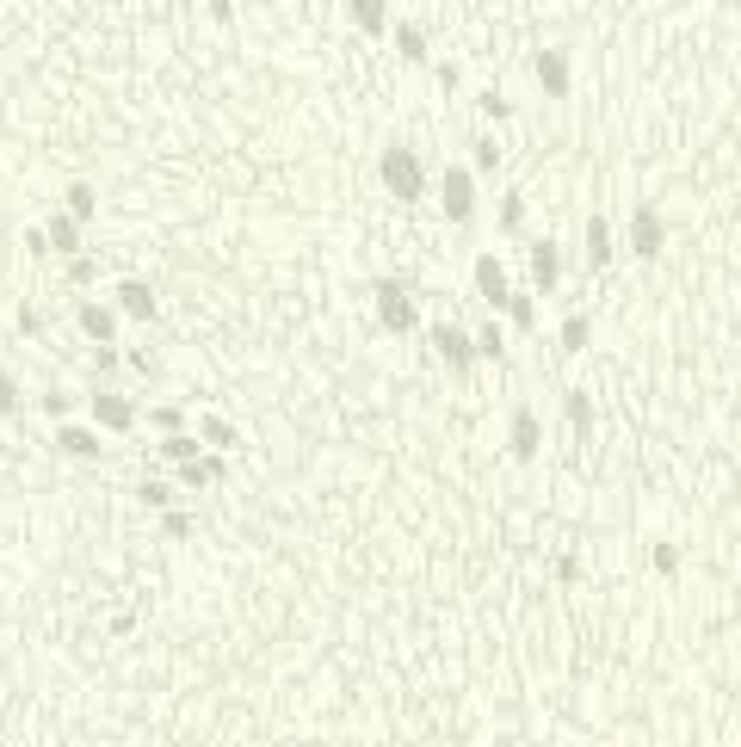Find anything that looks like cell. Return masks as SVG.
<instances>
[{
  "instance_id": "obj_1",
  "label": "cell",
  "mask_w": 741,
  "mask_h": 747,
  "mask_svg": "<svg viewBox=\"0 0 741 747\" xmlns=\"http://www.w3.org/2000/svg\"><path fill=\"white\" fill-rule=\"evenodd\" d=\"M377 180L396 204H420V192L439 186V180H427V167H420V155L408 149V142H390V149L377 155Z\"/></svg>"
},
{
  "instance_id": "obj_2",
  "label": "cell",
  "mask_w": 741,
  "mask_h": 747,
  "mask_svg": "<svg viewBox=\"0 0 741 747\" xmlns=\"http://www.w3.org/2000/svg\"><path fill=\"white\" fill-rule=\"evenodd\" d=\"M371 322L383 334H414L420 328V309H414L402 278H371Z\"/></svg>"
},
{
  "instance_id": "obj_3",
  "label": "cell",
  "mask_w": 741,
  "mask_h": 747,
  "mask_svg": "<svg viewBox=\"0 0 741 747\" xmlns=\"http://www.w3.org/2000/svg\"><path fill=\"white\" fill-rule=\"evenodd\" d=\"M476 167H464V161H451L445 173H439V210H445V223H476Z\"/></svg>"
},
{
  "instance_id": "obj_4",
  "label": "cell",
  "mask_w": 741,
  "mask_h": 747,
  "mask_svg": "<svg viewBox=\"0 0 741 747\" xmlns=\"http://www.w3.org/2000/svg\"><path fill=\"white\" fill-rule=\"evenodd\" d=\"M427 334H433V352H439V365H445L451 377H470V371H476L482 352H476V334H470L464 322H433Z\"/></svg>"
},
{
  "instance_id": "obj_5",
  "label": "cell",
  "mask_w": 741,
  "mask_h": 747,
  "mask_svg": "<svg viewBox=\"0 0 741 747\" xmlns=\"http://www.w3.org/2000/svg\"><path fill=\"white\" fill-rule=\"evenodd\" d=\"M87 420L99 426V433H130V426H143L149 414L136 408L124 389H93V402H87Z\"/></svg>"
},
{
  "instance_id": "obj_6",
  "label": "cell",
  "mask_w": 741,
  "mask_h": 747,
  "mask_svg": "<svg viewBox=\"0 0 741 747\" xmlns=\"http://www.w3.org/2000/svg\"><path fill=\"white\" fill-rule=\"evenodd\" d=\"M624 241H630V254H637L643 266H655V260L667 254V223H661V210H655V204H637V210H630Z\"/></svg>"
},
{
  "instance_id": "obj_7",
  "label": "cell",
  "mask_w": 741,
  "mask_h": 747,
  "mask_svg": "<svg viewBox=\"0 0 741 747\" xmlns=\"http://www.w3.org/2000/svg\"><path fill=\"white\" fill-rule=\"evenodd\" d=\"M470 278H476V297H482L488 309H501V315H507V303L519 297V284H513V272H507V260H501V254H476Z\"/></svg>"
},
{
  "instance_id": "obj_8",
  "label": "cell",
  "mask_w": 741,
  "mask_h": 747,
  "mask_svg": "<svg viewBox=\"0 0 741 747\" xmlns=\"http://www.w3.org/2000/svg\"><path fill=\"white\" fill-rule=\"evenodd\" d=\"M112 303H118L124 322H136V328L161 322V297H155V284H149V278H118V284H112Z\"/></svg>"
},
{
  "instance_id": "obj_9",
  "label": "cell",
  "mask_w": 741,
  "mask_h": 747,
  "mask_svg": "<svg viewBox=\"0 0 741 747\" xmlns=\"http://www.w3.org/2000/svg\"><path fill=\"white\" fill-rule=\"evenodd\" d=\"M532 81H538L544 99H569V81H575L569 50H562V44H544V50L532 56Z\"/></svg>"
},
{
  "instance_id": "obj_10",
  "label": "cell",
  "mask_w": 741,
  "mask_h": 747,
  "mask_svg": "<svg viewBox=\"0 0 741 747\" xmlns=\"http://www.w3.org/2000/svg\"><path fill=\"white\" fill-rule=\"evenodd\" d=\"M75 328L87 346H118L124 315H118V303H75Z\"/></svg>"
},
{
  "instance_id": "obj_11",
  "label": "cell",
  "mask_w": 741,
  "mask_h": 747,
  "mask_svg": "<svg viewBox=\"0 0 741 747\" xmlns=\"http://www.w3.org/2000/svg\"><path fill=\"white\" fill-rule=\"evenodd\" d=\"M538 445H544V420L532 408H513V420H507V457H513V464H532Z\"/></svg>"
},
{
  "instance_id": "obj_12",
  "label": "cell",
  "mask_w": 741,
  "mask_h": 747,
  "mask_svg": "<svg viewBox=\"0 0 741 747\" xmlns=\"http://www.w3.org/2000/svg\"><path fill=\"white\" fill-rule=\"evenodd\" d=\"M56 451H62V457H75V464H99L105 439H99V426H93V420H68V426H56Z\"/></svg>"
},
{
  "instance_id": "obj_13",
  "label": "cell",
  "mask_w": 741,
  "mask_h": 747,
  "mask_svg": "<svg viewBox=\"0 0 741 747\" xmlns=\"http://www.w3.org/2000/svg\"><path fill=\"white\" fill-rule=\"evenodd\" d=\"M44 235H50V254H62V260H81L87 254V223H75L68 210H50Z\"/></svg>"
},
{
  "instance_id": "obj_14",
  "label": "cell",
  "mask_w": 741,
  "mask_h": 747,
  "mask_svg": "<svg viewBox=\"0 0 741 747\" xmlns=\"http://www.w3.org/2000/svg\"><path fill=\"white\" fill-rule=\"evenodd\" d=\"M562 284V241L556 235H532V291H556Z\"/></svg>"
},
{
  "instance_id": "obj_15",
  "label": "cell",
  "mask_w": 741,
  "mask_h": 747,
  "mask_svg": "<svg viewBox=\"0 0 741 747\" xmlns=\"http://www.w3.org/2000/svg\"><path fill=\"white\" fill-rule=\"evenodd\" d=\"M581 254H587V266H593V272H606V266H612L618 235H612V223H606V217H587V223H581Z\"/></svg>"
},
{
  "instance_id": "obj_16",
  "label": "cell",
  "mask_w": 741,
  "mask_h": 747,
  "mask_svg": "<svg viewBox=\"0 0 741 747\" xmlns=\"http://www.w3.org/2000/svg\"><path fill=\"white\" fill-rule=\"evenodd\" d=\"M124 346H93V359H87V377H93V389H118V377H124Z\"/></svg>"
},
{
  "instance_id": "obj_17",
  "label": "cell",
  "mask_w": 741,
  "mask_h": 747,
  "mask_svg": "<svg viewBox=\"0 0 741 747\" xmlns=\"http://www.w3.org/2000/svg\"><path fill=\"white\" fill-rule=\"evenodd\" d=\"M136 501H143L149 513H173V507H180V482H173V476H143V482H136Z\"/></svg>"
},
{
  "instance_id": "obj_18",
  "label": "cell",
  "mask_w": 741,
  "mask_h": 747,
  "mask_svg": "<svg viewBox=\"0 0 741 747\" xmlns=\"http://www.w3.org/2000/svg\"><path fill=\"white\" fill-rule=\"evenodd\" d=\"M198 439H204V451H235L241 445V426L235 420H223V414H198Z\"/></svg>"
},
{
  "instance_id": "obj_19",
  "label": "cell",
  "mask_w": 741,
  "mask_h": 747,
  "mask_svg": "<svg viewBox=\"0 0 741 747\" xmlns=\"http://www.w3.org/2000/svg\"><path fill=\"white\" fill-rule=\"evenodd\" d=\"M352 25L359 31H371V38H396V19H390V7H383V0H352Z\"/></svg>"
},
{
  "instance_id": "obj_20",
  "label": "cell",
  "mask_w": 741,
  "mask_h": 747,
  "mask_svg": "<svg viewBox=\"0 0 741 747\" xmlns=\"http://www.w3.org/2000/svg\"><path fill=\"white\" fill-rule=\"evenodd\" d=\"M390 44H396L402 62H427V56H433V38L420 31V19H396V38H390Z\"/></svg>"
},
{
  "instance_id": "obj_21",
  "label": "cell",
  "mask_w": 741,
  "mask_h": 747,
  "mask_svg": "<svg viewBox=\"0 0 741 747\" xmlns=\"http://www.w3.org/2000/svg\"><path fill=\"white\" fill-rule=\"evenodd\" d=\"M161 457H167L173 470H186V464H198V457H210V451H204L198 426H192V433H173V439H161Z\"/></svg>"
},
{
  "instance_id": "obj_22",
  "label": "cell",
  "mask_w": 741,
  "mask_h": 747,
  "mask_svg": "<svg viewBox=\"0 0 741 747\" xmlns=\"http://www.w3.org/2000/svg\"><path fill=\"white\" fill-rule=\"evenodd\" d=\"M587 340H593V322H587L581 309H575V315H562V322H556V346H562V352H587Z\"/></svg>"
},
{
  "instance_id": "obj_23",
  "label": "cell",
  "mask_w": 741,
  "mask_h": 747,
  "mask_svg": "<svg viewBox=\"0 0 741 747\" xmlns=\"http://www.w3.org/2000/svg\"><path fill=\"white\" fill-rule=\"evenodd\" d=\"M494 229H501V235H519V229H525V192H519V186H507V192H501V210H494Z\"/></svg>"
},
{
  "instance_id": "obj_24",
  "label": "cell",
  "mask_w": 741,
  "mask_h": 747,
  "mask_svg": "<svg viewBox=\"0 0 741 747\" xmlns=\"http://www.w3.org/2000/svg\"><path fill=\"white\" fill-rule=\"evenodd\" d=\"M562 420H569L575 433H587V426H593V396H587L581 383H575V389H562Z\"/></svg>"
},
{
  "instance_id": "obj_25",
  "label": "cell",
  "mask_w": 741,
  "mask_h": 747,
  "mask_svg": "<svg viewBox=\"0 0 741 747\" xmlns=\"http://www.w3.org/2000/svg\"><path fill=\"white\" fill-rule=\"evenodd\" d=\"M62 210H68L75 223H93V210H99L93 186H87V180H68V192H62Z\"/></svg>"
},
{
  "instance_id": "obj_26",
  "label": "cell",
  "mask_w": 741,
  "mask_h": 747,
  "mask_svg": "<svg viewBox=\"0 0 741 747\" xmlns=\"http://www.w3.org/2000/svg\"><path fill=\"white\" fill-rule=\"evenodd\" d=\"M507 328H519V334H538V291H519V297L507 303Z\"/></svg>"
},
{
  "instance_id": "obj_27",
  "label": "cell",
  "mask_w": 741,
  "mask_h": 747,
  "mask_svg": "<svg viewBox=\"0 0 741 747\" xmlns=\"http://www.w3.org/2000/svg\"><path fill=\"white\" fill-rule=\"evenodd\" d=\"M476 352L482 359H507V322H476Z\"/></svg>"
},
{
  "instance_id": "obj_28",
  "label": "cell",
  "mask_w": 741,
  "mask_h": 747,
  "mask_svg": "<svg viewBox=\"0 0 741 747\" xmlns=\"http://www.w3.org/2000/svg\"><path fill=\"white\" fill-rule=\"evenodd\" d=\"M149 426H161V439H173V433H192L198 420H186V408L173 402V408H149Z\"/></svg>"
},
{
  "instance_id": "obj_29",
  "label": "cell",
  "mask_w": 741,
  "mask_h": 747,
  "mask_svg": "<svg viewBox=\"0 0 741 747\" xmlns=\"http://www.w3.org/2000/svg\"><path fill=\"white\" fill-rule=\"evenodd\" d=\"M93 278H99V260H93V254H81V260H62V284H68V291H87Z\"/></svg>"
},
{
  "instance_id": "obj_30",
  "label": "cell",
  "mask_w": 741,
  "mask_h": 747,
  "mask_svg": "<svg viewBox=\"0 0 741 747\" xmlns=\"http://www.w3.org/2000/svg\"><path fill=\"white\" fill-rule=\"evenodd\" d=\"M44 414H50L56 426H68V420H75V396H68L62 383H50V389H44Z\"/></svg>"
},
{
  "instance_id": "obj_31",
  "label": "cell",
  "mask_w": 741,
  "mask_h": 747,
  "mask_svg": "<svg viewBox=\"0 0 741 747\" xmlns=\"http://www.w3.org/2000/svg\"><path fill=\"white\" fill-rule=\"evenodd\" d=\"M680 562H686V556H680V544H667V538L649 550V568H655V575H667V581L680 575Z\"/></svg>"
},
{
  "instance_id": "obj_32",
  "label": "cell",
  "mask_w": 741,
  "mask_h": 747,
  "mask_svg": "<svg viewBox=\"0 0 741 747\" xmlns=\"http://www.w3.org/2000/svg\"><path fill=\"white\" fill-rule=\"evenodd\" d=\"M13 328H19L25 340H38V334H44V309H38V303H19V309H13Z\"/></svg>"
},
{
  "instance_id": "obj_33",
  "label": "cell",
  "mask_w": 741,
  "mask_h": 747,
  "mask_svg": "<svg viewBox=\"0 0 741 747\" xmlns=\"http://www.w3.org/2000/svg\"><path fill=\"white\" fill-rule=\"evenodd\" d=\"M192 525H198V519H192L186 507H173V513H161V531H167V538H173V544H186V538H192Z\"/></svg>"
},
{
  "instance_id": "obj_34",
  "label": "cell",
  "mask_w": 741,
  "mask_h": 747,
  "mask_svg": "<svg viewBox=\"0 0 741 747\" xmlns=\"http://www.w3.org/2000/svg\"><path fill=\"white\" fill-rule=\"evenodd\" d=\"M550 575H556L562 587H575V581H581V556H575V550H562V556L550 562Z\"/></svg>"
},
{
  "instance_id": "obj_35",
  "label": "cell",
  "mask_w": 741,
  "mask_h": 747,
  "mask_svg": "<svg viewBox=\"0 0 741 747\" xmlns=\"http://www.w3.org/2000/svg\"><path fill=\"white\" fill-rule=\"evenodd\" d=\"M501 167V142L494 136H476V173H494Z\"/></svg>"
},
{
  "instance_id": "obj_36",
  "label": "cell",
  "mask_w": 741,
  "mask_h": 747,
  "mask_svg": "<svg viewBox=\"0 0 741 747\" xmlns=\"http://www.w3.org/2000/svg\"><path fill=\"white\" fill-rule=\"evenodd\" d=\"M44 254H50V235L38 223V229H25V260H44Z\"/></svg>"
},
{
  "instance_id": "obj_37",
  "label": "cell",
  "mask_w": 741,
  "mask_h": 747,
  "mask_svg": "<svg viewBox=\"0 0 741 747\" xmlns=\"http://www.w3.org/2000/svg\"><path fill=\"white\" fill-rule=\"evenodd\" d=\"M124 359H130V371H143V377H155V371H161V365H155V352H143V346H130Z\"/></svg>"
},
{
  "instance_id": "obj_38",
  "label": "cell",
  "mask_w": 741,
  "mask_h": 747,
  "mask_svg": "<svg viewBox=\"0 0 741 747\" xmlns=\"http://www.w3.org/2000/svg\"><path fill=\"white\" fill-rule=\"evenodd\" d=\"M482 112H488V118H507L513 105H507V93H494V87H488V93H482Z\"/></svg>"
},
{
  "instance_id": "obj_39",
  "label": "cell",
  "mask_w": 741,
  "mask_h": 747,
  "mask_svg": "<svg viewBox=\"0 0 741 747\" xmlns=\"http://www.w3.org/2000/svg\"><path fill=\"white\" fill-rule=\"evenodd\" d=\"M105 630H112V636H130V630H136V612H112V624H105Z\"/></svg>"
}]
</instances>
